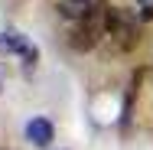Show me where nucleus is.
I'll use <instances>...</instances> for the list:
<instances>
[{"label":"nucleus","instance_id":"1","mask_svg":"<svg viewBox=\"0 0 153 150\" xmlns=\"http://www.w3.org/2000/svg\"><path fill=\"white\" fill-rule=\"evenodd\" d=\"M104 39L111 43V52H130L140 39L137 20L121 7H104Z\"/></svg>","mask_w":153,"mask_h":150},{"label":"nucleus","instance_id":"7","mask_svg":"<svg viewBox=\"0 0 153 150\" xmlns=\"http://www.w3.org/2000/svg\"><path fill=\"white\" fill-rule=\"evenodd\" d=\"M0 91H3V78H0Z\"/></svg>","mask_w":153,"mask_h":150},{"label":"nucleus","instance_id":"2","mask_svg":"<svg viewBox=\"0 0 153 150\" xmlns=\"http://www.w3.org/2000/svg\"><path fill=\"white\" fill-rule=\"evenodd\" d=\"M101 39H104V7H94L88 16L78 20V26L72 30V39H68V43H72V49H78V52H88Z\"/></svg>","mask_w":153,"mask_h":150},{"label":"nucleus","instance_id":"3","mask_svg":"<svg viewBox=\"0 0 153 150\" xmlns=\"http://www.w3.org/2000/svg\"><path fill=\"white\" fill-rule=\"evenodd\" d=\"M0 52H7V56H20L26 65H36V59H39V49L30 46L20 33H0Z\"/></svg>","mask_w":153,"mask_h":150},{"label":"nucleus","instance_id":"6","mask_svg":"<svg viewBox=\"0 0 153 150\" xmlns=\"http://www.w3.org/2000/svg\"><path fill=\"white\" fill-rule=\"evenodd\" d=\"M143 7V20H153V0H137Z\"/></svg>","mask_w":153,"mask_h":150},{"label":"nucleus","instance_id":"4","mask_svg":"<svg viewBox=\"0 0 153 150\" xmlns=\"http://www.w3.org/2000/svg\"><path fill=\"white\" fill-rule=\"evenodd\" d=\"M52 137H56V131H52V124L46 118H33L30 124H26V140L36 144V147H49Z\"/></svg>","mask_w":153,"mask_h":150},{"label":"nucleus","instance_id":"5","mask_svg":"<svg viewBox=\"0 0 153 150\" xmlns=\"http://www.w3.org/2000/svg\"><path fill=\"white\" fill-rule=\"evenodd\" d=\"M94 10V0H62L59 3V16L65 20H82Z\"/></svg>","mask_w":153,"mask_h":150}]
</instances>
